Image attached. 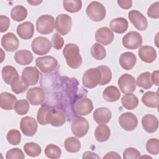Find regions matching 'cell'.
<instances>
[{
  "instance_id": "cell-4",
  "label": "cell",
  "mask_w": 159,
  "mask_h": 159,
  "mask_svg": "<svg viewBox=\"0 0 159 159\" xmlns=\"http://www.w3.org/2000/svg\"><path fill=\"white\" fill-rule=\"evenodd\" d=\"M55 27L54 17L49 14L40 16L36 21V29L41 34L47 35L53 31Z\"/></svg>"
},
{
  "instance_id": "cell-18",
  "label": "cell",
  "mask_w": 159,
  "mask_h": 159,
  "mask_svg": "<svg viewBox=\"0 0 159 159\" xmlns=\"http://www.w3.org/2000/svg\"><path fill=\"white\" fill-rule=\"evenodd\" d=\"M95 39L99 43L104 45H109L114 40L113 32L107 27L99 28L96 31Z\"/></svg>"
},
{
  "instance_id": "cell-48",
  "label": "cell",
  "mask_w": 159,
  "mask_h": 159,
  "mask_svg": "<svg viewBox=\"0 0 159 159\" xmlns=\"http://www.w3.org/2000/svg\"><path fill=\"white\" fill-rule=\"evenodd\" d=\"M147 15L152 19H158L159 17V2L157 1L152 4L147 10Z\"/></svg>"
},
{
  "instance_id": "cell-40",
  "label": "cell",
  "mask_w": 159,
  "mask_h": 159,
  "mask_svg": "<svg viewBox=\"0 0 159 159\" xmlns=\"http://www.w3.org/2000/svg\"><path fill=\"white\" fill-rule=\"evenodd\" d=\"M45 155L48 158L57 159L60 157L61 155V150L57 145L49 144L45 149Z\"/></svg>"
},
{
  "instance_id": "cell-50",
  "label": "cell",
  "mask_w": 159,
  "mask_h": 159,
  "mask_svg": "<svg viewBox=\"0 0 159 159\" xmlns=\"http://www.w3.org/2000/svg\"><path fill=\"white\" fill-rule=\"evenodd\" d=\"M10 25L9 18L6 16H0V32H4L7 30Z\"/></svg>"
},
{
  "instance_id": "cell-54",
  "label": "cell",
  "mask_w": 159,
  "mask_h": 159,
  "mask_svg": "<svg viewBox=\"0 0 159 159\" xmlns=\"http://www.w3.org/2000/svg\"><path fill=\"white\" fill-rule=\"evenodd\" d=\"M121 157H120V155L116 152H109L108 153H107L106 154V155H104L103 157V158L106 159V158H117V159H120Z\"/></svg>"
},
{
  "instance_id": "cell-44",
  "label": "cell",
  "mask_w": 159,
  "mask_h": 159,
  "mask_svg": "<svg viewBox=\"0 0 159 159\" xmlns=\"http://www.w3.org/2000/svg\"><path fill=\"white\" fill-rule=\"evenodd\" d=\"M50 109L51 108L47 106H42L39 108L37 114V119L40 125H44L48 124L47 118Z\"/></svg>"
},
{
  "instance_id": "cell-31",
  "label": "cell",
  "mask_w": 159,
  "mask_h": 159,
  "mask_svg": "<svg viewBox=\"0 0 159 159\" xmlns=\"http://www.w3.org/2000/svg\"><path fill=\"white\" fill-rule=\"evenodd\" d=\"M111 136V130L106 124H99L94 132V137L99 142L107 141Z\"/></svg>"
},
{
  "instance_id": "cell-36",
  "label": "cell",
  "mask_w": 159,
  "mask_h": 159,
  "mask_svg": "<svg viewBox=\"0 0 159 159\" xmlns=\"http://www.w3.org/2000/svg\"><path fill=\"white\" fill-rule=\"evenodd\" d=\"M150 76V73L148 71L141 73L136 80V84L144 89H148L150 88L153 85Z\"/></svg>"
},
{
  "instance_id": "cell-52",
  "label": "cell",
  "mask_w": 159,
  "mask_h": 159,
  "mask_svg": "<svg viewBox=\"0 0 159 159\" xmlns=\"http://www.w3.org/2000/svg\"><path fill=\"white\" fill-rule=\"evenodd\" d=\"M150 78L152 84H154L156 86L159 85V73L158 70L153 71L150 76Z\"/></svg>"
},
{
  "instance_id": "cell-12",
  "label": "cell",
  "mask_w": 159,
  "mask_h": 159,
  "mask_svg": "<svg viewBox=\"0 0 159 159\" xmlns=\"http://www.w3.org/2000/svg\"><path fill=\"white\" fill-rule=\"evenodd\" d=\"M119 124L126 131L134 130L138 125V119L132 112H125L119 117Z\"/></svg>"
},
{
  "instance_id": "cell-5",
  "label": "cell",
  "mask_w": 159,
  "mask_h": 159,
  "mask_svg": "<svg viewBox=\"0 0 159 159\" xmlns=\"http://www.w3.org/2000/svg\"><path fill=\"white\" fill-rule=\"evenodd\" d=\"M35 64L42 73H50L57 69L58 61L53 57L46 55L36 58Z\"/></svg>"
},
{
  "instance_id": "cell-23",
  "label": "cell",
  "mask_w": 159,
  "mask_h": 159,
  "mask_svg": "<svg viewBox=\"0 0 159 159\" xmlns=\"http://www.w3.org/2000/svg\"><path fill=\"white\" fill-rule=\"evenodd\" d=\"M119 64L125 70H132L137 61L136 56L132 52H126L120 55L119 57Z\"/></svg>"
},
{
  "instance_id": "cell-26",
  "label": "cell",
  "mask_w": 159,
  "mask_h": 159,
  "mask_svg": "<svg viewBox=\"0 0 159 159\" xmlns=\"http://www.w3.org/2000/svg\"><path fill=\"white\" fill-rule=\"evenodd\" d=\"M111 30L117 34H123L128 29V22L123 17H117L110 22Z\"/></svg>"
},
{
  "instance_id": "cell-14",
  "label": "cell",
  "mask_w": 159,
  "mask_h": 159,
  "mask_svg": "<svg viewBox=\"0 0 159 159\" xmlns=\"http://www.w3.org/2000/svg\"><path fill=\"white\" fill-rule=\"evenodd\" d=\"M128 17L130 21L137 30L143 31L147 29V20L140 12L137 10H132L129 11Z\"/></svg>"
},
{
  "instance_id": "cell-42",
  "label": "cell",
  "mask_w": 159,
  "mask_h": 159,
  "mask_svg": "<svg viewBox=\"0 0 159 159\" xmlns=\"http://www.w3.org/2000/svg\"><path fill=\"white\" fill-rule=\"evenodd\" d=\"M6 139L10 144L17 145L19 144L21 141V134L18 130L11 129L7 133Z\"/></svg>"
},
{
  "instance_id": "cell-46",
  "label": "cell",
  "mask_w": 159,
  "mask_h": 159,
  "mask_svg": "<svg viewBox=\"0 0 159 159\" xmlns=\"http://www.w3.org/2000/svg\"><path fill=\"white\" fill-rule=\"evenodd\" d=\"M6 158L7 159H24L25 158V155L23 152L20 148H13L7 152L6 154Z\"/></svg>"
},
{
  "instance_id": "cell-1",
  "label": "cell",
  "mask_w": 159,
  "mask_h": 159,
  "mask_svg": "<svg viewBox=\"0 0 159 159\" xmlns=\"http://www.w3.org/2000/svg\"><path fill=\"white\" fill-rule=\"evenodd\" d=\"M63 55L68 66L73 69L78 68L82 64V57L80 54V49L75 43H68L63 50Z\"/></svg>"
},
{
  "instance_id": "cell-55",
  "label": "cell",
  "mask_w": 159,
  "mask_h": 159,
  "mask_svg": "<svg viewBox=\"0 0 159 159\" xmlns=\"http://www.w3.org/2000/svg\"><path fill=\"white\" fill-rule=\"evenodd\" d=\"M42 1H27V2L30 4L32 6H37L40 4Z\"/></svg>"
},
{
  "instance_id": "cell-43",
  "label": "cell",
  "mask_w": 159,
  "mask_h": 159,
  "mask_svg": "<svg viewBox=\"0 0 159 159\" xmlns=\"http://www.w3.org/2000/svg\"><path fill=\"white\" fill-rule=\"evenodd\" d=\"M101 70L102 74V78L99 85H106L108 84L112 79V72L111 69L106 65H101L98 66Z\"/></svg>"
},
{
  "instance_id": "cell-34",
  "label": "cell",
  "mask_w": 159,
  "mask_h": 159,
  "mask_svg": "<svg viewBox=\"0 0 159 159\" xmlns=\"http://www.w3.org/2000/svg\"><path fill=\"white\" fill-rule=\"evenodd\" d=\"M27 16V9L21 5H17L14 6L11 11V18L17 22H20L24 20Z\"/></svg>"
},
{
  "instance_id": "cell-30",
  "label": "cell",
  "mask_w": 159,
  "mask_h": 159,
  "mask_svg": "<svg viewBox=\"0 0 159 159\" xmlns=\"http://www.w3.org/2000/svg\"><path fill=\"white\" fill-rule=\"evenodd\" d=\"M142 101L148 107H157L158 106L159 98L157 92L147 91L142 97Z\"/></svg>"
},
{
  "instance_id": "cell-6",
  "label": "cell",
  "mask_w": 159,
  "mask_h": 159,
  "mask_svg": "<svg viewBox=\"0 0 159 159\" xmlns=\"http://www.w3.org/2000/svg\"><path fill=\"white\" fill-rule=\"evenodd\" d=\"M52 43L45 37H37L33 40L31 48L33 52L37 55H43L48 53L52 48Z\"/></svg>"
},
{
  "instance_id": "cell-7",
  "label": "cell",
  "mask_w": 159,
  "mask_h": 159,
  "mask_svg": "<svg viewBox=\"0 0 159 159\" xmlns=\"http://www.w3.org/2000/svg\"><path fill=\"white\" fill-rule=\"evenodd\" d=\"M72 25L71 17L65 14L58 15L55 19V28L59 34L67 35L71 30Z\"/></svg>"
},
{
  "instance_id": "cell-2",
  "label": "cell",
  "mask_w": 159,
  "mask_h": 159,
  "mask_svg": "<svg viewBox=\"0 0 159 159\" xmlns=\"http://www.w3.org/2000/svg\"><path fill=\"white\" fill-rule=\"evenodd\" d=\"M101 78L102 74L99 68H91L84 73L82 78V83L84 86L91 89L99 84Z\"/></svg>"
},
{
  "instance_id": "cell-33",
  "label": "cell",
  "mask_w": 159,
  "mask_h": 159,
  "mask_svg": "<svg viewBox=\"0 0 159 159\" xmlns=\"http://www.w3.org/2000/svg\"><path fill=\"white\" fill-rule=\"evenodd\" d=\"M11 89L16 94H20L25 92L30 86L22 76H18L11 83Z\"/></svg>"
},
{
  "instance_id": "cell-41",
  "label": "cell",
  "mask_w": 159,
  "mask_h": 159,
  "mask_svg": "<svg viewBox=\"0 0 159 159\" xmlns=\"http://www.w3.org/2000/svg\"><path fill=\"white\" fill-rule=\"evenodd\" d=\"M14 109L17 114L20 116L25 115L29 110V103L26 99L17 100L15 102Z\"/></svg>"
},
{
  "instance_id": "cell-9",
  "label": "cell",
  "mask_w": 159,
  "mask_h": 159,
  "mask_svg": "<svg viewBox=\"0 0 159 159\" xmlns=\"http://www.w3.org/2000/svg\"><path fill=\"white\" fill-rule=\"evenodd\" d=\"M118 85L124 94L132 93L136 89L135 79L131 75L124 73L118 79Z\"/></svg>"
},
{
  "instance_id": "cell-25",
  "label": "cell",
  "mask_w": 159,
  "mask_h": 159,
  "mask_svg": "<svg viewBox=\"0 0 159 159\" xmlns=\"http://www.w3.org/2000/svg\"><path fill=\"white\" fill-rule=\"evenodd\" d=\"M17 98L7 92H3L0 94V107L6 111H11L13 109Z\"/></svg>"
},
{
  "instance_id": "cell-38",
  "label": "cell",
  "mask_w": 159,
  "mask_h": 159,
  "mask_svg": "<svg viewBox=\"0 0 159 159\" xmlns=\"http://www.w3.org/2000/svg\"><path fill=\"white\" fill-rule=\"evenodd\" d=\"M24 150L28 156L32 157H36L42 152L40 146L35 142L26 143L24 145Z\"/></svg>"
},
{
  "instance_id": "cell-53",
  "label": "cell",
  "mask_w": 159,
  "mask_h": 159,
  "mask_svg": "<svg viewBox=\"0 0 159 159\" xmlns=\"http://www.w3.org/2000/svg\"><path fill=\"white\" fill-rule=\"evenodd\" d=\"M100 158V157L98 156L96 153L90 152V151H87L83 153V158Z\"/></svg>"
},
{
  "instance_id": "cell-8",
  "label": "cell",
  "mask_w": 159,
  "mask_h": 159,
  "mask_svg": "<svg viewBox=\"0 0 159 159\" xmlns=\"http://www.w3.org/2000/svg\"><path fill=\"white\" fill-rule=\"evenodd\" d=\"M123 46L129 50H135L141 46L142 43V37L141 35L136 31H130L127 33L122 37Z\"/></svg>"
},
{
  "instance_id": "cell-3",
  "label": "cell",
  "mask_w": 159,
  "mask_h": 159,
  "mask_svg": "<svg viewBox=\"0 0 159 159\" xmlns=\"http://www.w3.org/2000/svg\"><path fill=\"white\" fill-rule=\"evenodd\" d=\"M88 17L94 22L102 20L106 17V8L101 3L98 1L91 2L86 10Z\"/></svg>"
},
{
  "instance_id": "cell-16",
  "label": "cell",
  "mask_w": 159,
  "mask_h": 159,
  "mask_svg": "<svg viewBox=\"0 0 159 159\" xmlns=\"http://www.w3.org/2000/svg\"><path fill=\"white\" fill-rule=\"evenodd\" d=\"M47 120L48 124L52 126L60 127L66 122V114L61 110L50 109Z\"/></svg>"
},
{
  "instance_id": "cell-35",
  "label": "cell",
  "mask_w": 159,
  "mask_h": 159,
  "mask_svg": "<svg viewBox=\"0 0 159 159\" xmlns=\"http://www.w3.org/2000/svg\"><path fill=\"white\" fill-rule=\"evenodd\" d=\"M65 150L70 153H76L81 148L80 141L75 137H70L65 139L64 142Z\"/></svg>"
},
{
  "instance_id": "cell-47",
  "label": "cell",
  "mask_w": 159,
  "mask_h": 159,
  "mask_svg": "<svg viewBox=\"0 0 159 159\" xmlns=\"http://www.w3.org/2000/svg\"><path fill=\"white\" fill-rule=\"evenodd\" d=\"M140 157V153L135 148L128 147L123 153L124 159H137Z\"/></svg>"
},
{
  "instance_id": "cell-11",
  "label": "cell",
  "mask_w": 159,
  "mask_h": 159,
  "mask_svg": "<svg viewBox=\"0 0 159 159\" xmlns=\"http://www.w3.org/2000/svg\"><path fill=\"white\" fill-rule=\"evenodd\" d=\"M20 128L24 135L27 137H32L37 132L38 125L34 118L25 116L20 120Z\"/></svg>"
},
{
  "instance_id": "cell-15",
  "label": "cell",
  "mask_w": 159,
  "mask_h": 159,
  "mask_svg": "<svg viewBox=\"0 0 159 159\" xmlns=\"http://www.w3.org/2000/svg\"><path fill=\"white\" fill-rule=\"evenodd\" d=\"M93 109L92 101L88 98L79 99L74 105V110L79 116H86L90 114Z\"/></svg>"
},
{
  "instance_id": "cell-27",
  "label": "cell",
  "mask_w": 159,
  "mask_h": 159,
  "mask_svg": "<svg viewBox=\"0 0 159 159\" xmlns=\"http://www.w3.org/2000/svg\"><path fill=\"white\" fill-rule=\"evenodd\" d=\"M14 58L18 64L27 65L32 61L34 57L30 51L27 50H20L15 53Z\"/></svg>"
},
{
  "instance_id": "cell-28",
  "label": "cell",
  "mask_w": 159,
  "mask_h": 159,
  "mask_svg": "<svg viewBox=\"0 0 159 159\" xmlns=\"http://www.w3.org/2000/svg\"><path fill=\"white\" fill-rule=\"evenodd\" d=\"M102 97L105 101L109 102H113L119 99L120 93L116 86H109L103 91Z\"/></svg>"
},
{
  "instance_id": "cell-22",
  "label": "cell",
  "mask_w": 159,
  "mask_h": 159,
  "mask_svg": "<svg viewBox=\"0 0 159 159\" xmlns=\"http://www.w3.org/2000/svg\"><path fill=\"white\" fill-rule=\"evenodd\" d=\"M34 33V24L29 21L20 24L17 27V34L22 39L28 40L31 39L33 37Z\"/></svg>"
},
{
  "instance_id": "cell-17",
  "label": "cell",
  "mask_w": 159,
  "mask_h": 159,
  "mask_svg": "<svg viewBox=\"0 0 159 159\" xmlns=\"http://www.w3.org/2000/svg\"><path fill=\"white\" fill-rule=\"evenodd\" d=\"M19 45V40L16 35L12 33L8 32L2 35L1 38V45L7 52L16 51Z\"/></svg>"
},
{
  "instance_id": "cell-32",
  "label": "cell",
  "mask_w": 159,
  "mask_h": 159,
  "mask_svg": "<svg viewBox=\"0 0 159 159\" xmlns=\"http://www.w3.org/2000/svg\"><path fill=\"white\" fill-rule=\"evenodd\" d=\"M121 102L125 109L132 110L137 107L139 104V99L132 93H127L122 96Z\"/></svg>"
},
{
  "instance_id": "cell-29",
  "label": "cell",
  "mask_w": 159,
  "mask_h": 159,
  "mask_svg": "<svg viewBox=\"0 0 159 159\" xmlns=\"http://www.w3.org/2000/svg\"><path fill=\"white\" fill-rule=\"evenodd\" d=\"M2 78L4 81L9 85H11L12 82L19 76V74L16 69L10 65L4 66L1 71Z\"/></svg>"
},
{
  "instance_id": "cell-37",
  "label": "cell",
  "mask_w": 159,
  "mask_h": 159,
  "mask_svg": "<svg viewBox=\"0 0 159 159\" xmlns=\"http://www.w3.org/2000/svg\"><path fill=\"white\" fill-rule=\"evenodd\" d=\"M63 6L65 10L70 13L80 11L82 7V2L80 0H64Z\"/></svg>"
},
{
  "instance_id": "cell-13",
  "label": "cell",
  "mask_w": 159,
  "mask_h": 159,
  "mask_svg": "<svg viewBox=\"0 0 159 159\" xmlns=\"http://www.w3.org/2000/svg\"><path fill=\"white\" fill-rule=\"evenodd\" d=\"M26 98L30 104L39 106L42 104L45 99V93L43 89L36 86L30 88L26 94Z\"/></svg>"
},
{
  "instance_id": "cell-39",
  "label": "cell",
  "mask_w": 159,
  "mask_h": 159,
  "mask_svg": "<svg viewBox=\"0 0 159 159\" xmlns=\"http://www.w3.org/2000/svg\"><path fill=\"white\" fill-rule=\"evenodd\" d=\"M91 54L92 57L98 60H103L106 56L105 48L99 43H95L91 48Z\"/></svg>"
},
{
  "instance_id": "cell-24",
  "label": "cell",
  "mask_w": 159,
  "mask_h": 159,
  "mask_svg": "<svg viewBox=\"0 0 159 159\" xmlns=\"http://www.w3.org/2000/svg\"><path fill=\"white\" fill-rule=\"evenodd\" d=\"M142 124L147 132L153 133L158 129V120L154 115L146 114L142 117Z\"/></svg>"
},
{
  "instance_id": "cell-10",
  "label": "cell",
  "mask_w": 159,
  "mask_h": 159,
  "mask_svg": "<svg viewBox=\"0 0 159 159\" xmlns=\"http://www.w3.org/2000/svg\"><path fill=\"white\" fill-rule=\"evenodd\" d=\"M72 133L77 137H83L88 132L89 123L88 120L82 117H76L71 124Z\"/></svg>"
},
{
  "instance_id": "cell-19",
  "label": "cell",
  "mask_w": 159,
  "mask_h": 159,
  "mask_svg": "<svg viewBox=\"0 0 159 159\" xmlns=\"http://www.w3.org/2000/svg\"><path fill=\"white\" fill-rule=\"evenodd\" d=\"M138 53L140 60L145 63H152L157 58V52L152 46H140L139 49Z\"/></svg>"
},
{
  "instance_id": "cell-20",
  "label": "cell",
  "mask_w": 159,
  "mask_h": 159,
  "mask_svg": "<svg viewBox=\"0 0 159 159\" xmlns=\"http://www.w3.org/2000/svg\"><path fill=\"white\" fill-rule=\"evenodd\" d=\"M21 76L30 86H33L39 81V71L36 67L27 66L23 70Z\"/></svg>"
},
{
  "instance_id": "cell-45",
  "label": "cell",
  "mask_w": 159,
  "mask_h": 159,
  "mask_svg": "<svg viewBox=\"0 0 159 159\" xmlns=\"http://www.w3.org/2000/svg\"><path fill=\"white\" fill-rule=\"evenodd\" d=\"M147 151L152 155H158L159 153V141L157 139H150L146 142Z\"/></svg>"
},
{
  "instance_id": "cell-51",
  "label": "cell",
  "mask_w": 159,
  "mask_h": 159,
  "mask_svg": "<svg viewBox=\"0 0 159 159\" xmlns=\"http://www.w3.org/2000/svg\"><path fill=\"white\" fill-rule=\"evenodd\" d=\"M117 2L118 5L124 9H129L132 6V1L131 0H118Z\"/></svg>"
},
{
  "instance_id": "cell-21",
  "label": "cell",
  "mask_w": 159,
  "mask_h": 159,
  "mask_svg": "<svg viewBox=\"0 0 159 159\" xmlns=\"http://www.w3.org/2000/svg\"><path fill=\"white\" fill-rule=\"evenodd\" d=\"M93 117L98 124H106L111 119L112 112L108 108L101 107L95 109Z\"/></svg>"
},
{
  "instance_id": "cell-49",
  "label": "cell",
  "mask_w": 159,
  "mask_h": 159,
  "mask_svg": "<svg viewBox=\"0 0 159 159\" xmlns=\"http://www.w3.org/2000/svg\"><path fill=\"white\" fill-rule=\"evenodd\" d=\"M52 45L56 50H60L64 45V40L58 33H55L52 37Z\"/></svg>"
}]
</instances>
